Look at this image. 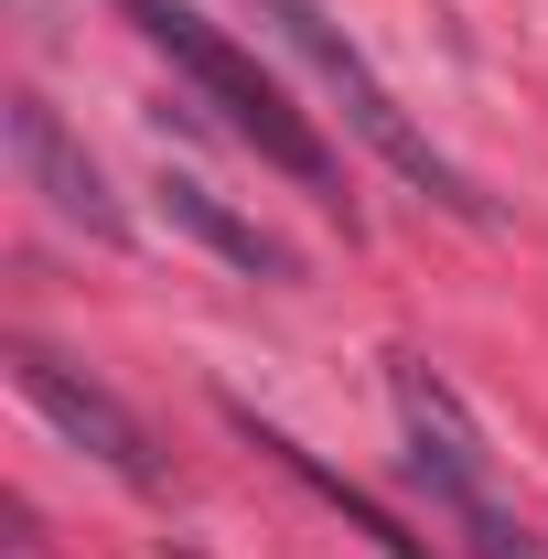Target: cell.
I'll return each instance as SVG.
<instances>
[{
  "instance_id": "1",
  "label": "cell",
  "mask_w": 548,
  "mask_h": 559,
  "mask_svg": "<svg viewBox=\"0 0 548 559\" xmlns=\"http://www.w3.org/2000/svg\"><path fill=\"white\" fill-rule=\"evenodd\" d=\"M119 11L140 22V44H162L172 66L194 75V97H205V108H215V119H226L237 140H248V151H259L270 173H290L301 194L344 205V173H334V151H323V130H312V119H301V108L279 97V75H270V66H248V55H237V44L215 33L194 0H119Z\"/></svg>"
},
{
  "instance_id": "2",
  "label": "cell",
  "mask_w": 548,
  "mask_h": 559,
  "mask_svg": "<svg viewBox=\"0 0 548 559\" xmlns=\"http://www.w3.org/2000/svg\"><path fill=\"white\" fill-rule=\"evenodd\" d=\"M248 11H259V22H270L279 44H290L301 66L323 75V86H334L344 130L366 140V151H377V162H388L398 183H419L430 205H452V215H474V226H495V194H474V173L430 151V130H419L409 108L388 97V75H377V66H366V55H355V44L334 33V11H323V0H248Z\"/></svg>"
},
{
  "instance_id": "3",
  "label": "cell",
  "mask_w": 548,
  "mask_h": 559,
  "mask_svg": "<svg viewBox=\"0 0 548 559\" xmlns=\"http://www.w3.org/2000/svg\"><path fill=\"white\" fill-rule=\"evenodd\" d=\"M388 388H398V430H409V474L430 485V506H441V527L463 538V559H548L538 527L505 506L495 452H484V430L463 419V399H452L419 355H398V366H388Z\"/></svg>"
},
{
  "instance_id": "4",
  "label": "cell",
  "mask_w": 548,
  "mask_h": 559,
  "mask_svg": "<svg viewBox=\"0 0 548 559\" xmlns=\"http://www.w3.org/2000/svg\"><path fill=\"white\" fill-rule=\"evenodd\" d=\"M11 377H22V399L55 419L75 452H97V463H108L119 485L162 495V452H151V430H140V419L119 409V399H108L97 377H75L65 355H55V345H33V334H11Z\"/></svg>"
},
{
  "instance_id": "5",
  "label": "cell",
  "mask_w": 548,
  "mask_h": 559,
  "mask_svg": "<svg viewBox=\"0 0 548 559\" xmlns=\"http://www.w3.org/2000/svg\"><path fill=\"white\" fill-rule=\"evenodd\" d=\"M0 130H11V162H22V183H33L44 205L65 215V226H86V237H108V248L130 237V205L108 194V173L86 162V140H75L65 119H55V108L33 97V86H11V97H0Z\"/></svg>"
},
{
  "instance_id": "6",
  "label": "cell",
  "mask_w": 548,
  "mask_h": 559,
  "mask_svg": "<svg viewBox=\"0 0 548 559\" xmlns=\"http://www.w3.org/2000/svg\"><path fill=\"white\" fill-rule=\"evenodd\" d=\"M162 215H172V226H183L194 248H215L226 270H248V280H301V259L279 248L270 226H248V215L226 205L215 183H194V173H162Z\"/></svg>"
},
{
  "instance_id": "7",
  "label": "cell",
  "mask_w": 548,
  "mask_h": 559,
  "mask_svg": "<svg viewBox=\"0 0 548 559\" xmlns=\"http://www.w3.org/2000/svg\"><path fill=\"white\" fill-rule=\"evenodd\" d=\"M226 419H237V430H248V441H259V452H270L279 474H290V485H312L323 495V506H334V516H355V527H366V538H377V549L388 559H441L430 549V538H409V527H398V516H388V506H377V495L366 485H344L334 463H323V452H301V441H290V430H270V419L259 409H237V399H226Z\"/></svg>"
}]
</instances>
